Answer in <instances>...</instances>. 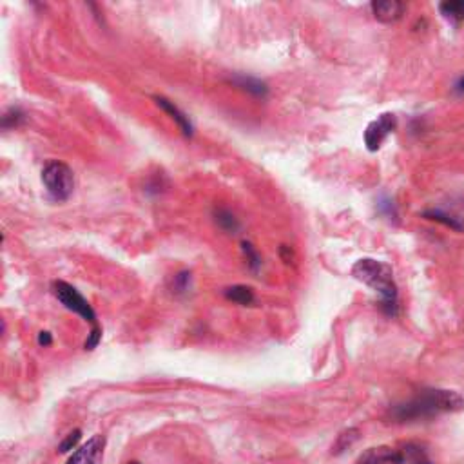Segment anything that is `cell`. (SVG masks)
<instances>
[{
	"mask_svg": "<svg viewBox=\"0 0 464 464\" xmlns=\"http://www.w3.org/2000/svg\"><path fill=\"white\" fill-rule=\"evenodd\" d=\"M464 408V399L452 390H424L406 403L395 404L390 410L394 422H410L428 419L446 412H459Z\"/></svg>",
	"mask_w": 464,
	"mask_h": 464,
	"instance_id": "6da1fadb",
	"label": "cell"
},
{
	"mask_svg": "<svg viewBox=\"0 0 464 464\" xmlns=\"http://www.w3.org/2000/svg\"><path fill=\"white\" fill-rule=\"evenodd\" d=\"M352 276L365 283L381 295V309L386 316H397V286L394 283V272L390 265L377 259H359L352 267Z\"/></svg>",
	"mask_w": 464,
	"mask_h": 464,
	"instance_id": "7a4b0ae2",
	"label": "cell"
},
{
	"mask_svg": "<svg viewBox=\"0 0 464 464\" xmlns=\"http://www.w3.org/2000/svg\"><path fill=\"white\" fill-rule=\"evenodd\" d=\"M42 183L55 202H66L75 191V174L67 164L51 160L44 165Z\"/></svg>",
	"mask_w": 464,
	"mask_h": 464,
	"instance_id": "3957f363",
	"label": "cell"
},
{
	"mask_svg": "<svg viewBox=\"0 0 464 464\" xmlns=\"http://www.w3.org/2000/svg\"><path fill=\"white\" fill-rule=\"evenodd\" d=\"M51 289L55 298H57L67 310L78 314L80 318H84L85 321H89L93 327H98V323H96V312H94L93 307L87 303V300H85L84 295L76 291L75 286L69 285V283L66 282H53Z\"/></svg>",
	"mask_w": 464,
	"mask_h": 464,
	"instance_id": "277c9868",
	"label": "cell"
},
{
	"mask_svg": "<svg viewBox=\"0 0 464 464\" xmlns=\"http://www.w3.org/2000/svg\"><path fill=\"white\" fill-rule=\"evenodd\" d=\"M397 127V118L392 113H383L377 120L368 123L365 131V146L368 151H379L383 141L388 138V135L395 131Z\"/></svg>",
	"mask_w": 464,
	"mask_h": 464,
	"instance_id": "5b68a950",
	"label": "cell"
},
{
	"mask_svg": "<svg viewBox=\"0 0 464 464\" xmlns=\"http://www.w3.org/2000/svg\"><path fill=\"white\" fill-rule=\"evenodd\" d=\"M103 450H105V437L94 436L71 455L67 464H100L103 459Z\"/></svg>",
	"mask_w": 464,
	"mask_h": 464,
	"instance_id": "8992f818",
	"label": "cell"
},
{
	"mask_svg": "<svg viewBox=\"0 0 464 464\" xmlns=\"http://www.w3.org/2000/svg\"><path fill=\"white\" fill-rule=\"evenodd\" d=\"M356 464H403L399 448L392 446H377V448H368L359 455Z\"/></svg>",
	"mask_w": 464,
	"mask_h": 464,
	"instance_id": "52a82bcc",
	"label": "cell"
},
{
	"mask_svg": "<svg viewBox=\"0 0 464 464\" xmlns=\"http://www.w3.org/2000/svg\"><path fill=\"white\" fill-rule=\"evenodd\" d=\"M153 100H155L156 105H158V108L162 109L164 113L169 114L174 122L178 123L180 131L183 132V136H187V138H191V136H193V132H194L193 123H191L189 117L183 113L182 109L174 105V102H171V100L165 98V96H160V94H155V96H153Z\"/></svg>",
	"mask_w": 464,
	"mask_h": 464,
	"instance_id": "ba28073f",
	"label": "cell"
},
{
	"mask_svg": "<svg viewBox=\"0 0 464 464\" xmlns=\"http://www.w3.org/2000/svg\"><path fill=\"white\" fill-rule=\"evenodd\" d=\"M372 13L379 22H395L403 17L406 6L399 0H379V2H372Z\"/></svg>",
	"mask_w": 464,
	"mask_h": 464,
	"instance_id": "9c48e42d",
	"label": "cell"
},
{
	"mask_svg": "<svg viewBox=\"0 0 464 464\" xmlns=\"http://www.w3.org/2000/svg\"><path fill=\"white\" fill-rule=\"evenodd\" d=\"M229 82L236 87H239L245 93L252 94V96H258V98H265L268 94V87L265 82H261L256 76H247V75H234L230 76Z\"/></svg>",
	"mask_w": 464,
	"mask_h": 464,
	"instance_id": "30bf717a",
	"label": "cell"
},
{
	"mask_svg": "<svg viewBox=\"0 0 464 464\" xmlns=\"http://www.w3.org/2000/svg\"><path fill=\"white\" fill-rule=\"evenodd\" d=\"M399 454H401L403 464H433L427 450L418 442H406L399 448Z\"/></svg>",
	"mask_w": 464,
	"mask_h": 464,
	"instance_id": "8fae6325",
	"label": "cell"
},
{
	"mask_svg": "<svg viewBox=\"0 0 464 464\" xmlns=\"http://www.w3.org/2000/svg\"><path fill=\"white\" fill-rule=\"evenodd\" d=\"M223 294H225V298L229 301H232V303H238V305L241 307H249L254 303V292L250 286L247 285H234V286H229V289H225L223 291Z\"/></svg>",
	"mask_w": 464,
	"mask_h": 464,
	"instance_id": "7c38bea8",
	"label": "cell"
},
{
	"mask_svg": "<svg viewBox=\"0 0 464 464\" xmlns=\"http://www.w3.org/2000/svg\"><path fill=\"white\" fill-rule=\"evenodd\" d=\"M214 221L216 225L220 227L221 230H225L229 234H234L239 230V221L234 214L227 209H216L214 211Z\"/></svg>",
	"mask_w": 464,
	"mask_h": 464,
	"instance_id": "4fadbf2b",
	"label": "cell"
},
{
	"mask_svg": "<svg viewBox=\"0 0 464 464\" xmlns=\"http://www.w3.org/2000/svg\"><path fill=\"white\" fill-rule=\"evenodd\" d=\"M359 439V430L357 428H348V430H343L341 433L338 436L336 442L332 446V454L339 455L343 454L345 450H348L354 442Z\"/></svg>",
	"mask_w": 464,
	"mask_h": 464,
	"instance_id": "5bb4252c",
	"label": "cell"
},
{
	"mask_svg": "<svg viewBox=\"0 0 464 464\" xmlns=\"http://www.w3.org/2000/svg\"><path fill=\"white\" fill-rule=\"evenodd\" d=\"M422 216H424L427 220L437 221V223H442V225L450 227V229H454V230H463V223H461L457 218H454V216H450V214H446V212H442V211H436V209H430V211L422 212Z\"/></svg>",
	"mask_w": 464,
	"mask_h": 464,
	"instance_id": "9a60e30c",
	"label": "cell"
},
{
	"mask_svg": "<svg viewBox=\"0 0 464 464\" xmlns=\"http://www.w3.org/2000/svg\"><path fill=\"white\" fill-rule=\"evenodd\" d=\"M441 13L445 15L446 19H452L455 22L464 19V0H448V2H442L439 6Z\"/></svg>",
	"mask_w": 464,
	"mask_h": 464,
	"instance_id": "2e32d148",
	"label": "cell"
},
{
	"mask_svg": "<svg viewBox=\"0 0 464 464\" xmlns=\"http://www.w3.org/2000/svg\"><path fill=\"white\" fill-rule=\"evenodd\" d=\"M241 250H243L245 258H247V263H249L250 270H258L261 267V258H259V254L256 252V249L252 247V243L249 241H241Z\"/></svg>",
	"mask_w": 464,
	"mask_h": 464,
	"instance_id": "e0dca14e",
	"label": "cell"
},
{
	"mask_svg": "<svg viewBox=\"0 0 464 464\" xmlns=\"http://www.w3.org/2000/svg\"><path fill=\"white\" fill-rule=\"evenodd\" d=\"M24 122V113L20 111L19 108H13L10 109L8 113L2 117V127L4 129H11V127H17L19 123Z\"/></svg>",
	"mask_w": 464,
	"mask_h": 464,
	"instance_id": "ac0fdd59",
	"label": "cell"
},
{
	"mask_svg": "<svg viewBox=\"0 0 464 464\" xmlns=\"http://www.w3.org/2000/svg\"><path fill=\"white\" fill-rule=\"evenodd\" d=\"M189 286H191V272H180L174 276V292L176 294H182V292H187Z\"/></svg>",
	"mask_w": 464,
	"mask_h": 464,
	"instance_id": "d6986e66",
	"label": "cell"
},
{
	"mask_svg": "<svg viewBox=\"0 0 464 464\" xmlns=\"http://www.w3.org/2000/svg\"><path fill=\"white\" fill-rule=\"evenodd\" d=\"M80 439H82V431L73 430L69 436H67L66 439L60 442V446H58V452H60V454H66V452L73 450V448H75V446L80 442Z\"/></svg>",
	"mask_w": 464,
	"mask_h": 464,
	"instance_id": "ffe728a7",
	"label": "cell"
},
{
	"mask_svg": "<svg viewBox=\"0 0 464 464\" xmlns=\"http://www.w3.org/2000/svg\"><path fill=\"white\" fill-rule=\"evenodd\" d=\"M100 339H102V329L100 327H93V330H91L87 339H85V350H94V348L98 347Z\"/></svg>",
	"mask_w": 464,
	"mask_h": 464,
	"instance_id": "44dd1931",
	"label": "cell"
},
{
	"mask_svg": "<svg viewBox=\"0 0 464 464\" xmlns=\"http://www.w3.org/2000/svg\"><path fill=\"white\" fill-rule=\"evenodd\" d=\"M51 343H53L51 334H49V332H40V334H38V345H40V347H49Z\"/></svg>",
	"mask_w": 464,
	"mask_h": 464,
	"instance_id": "7402d4cb",
	"label": "cell"
},
{
	"mask_svg": "<svg viewBox=\"0 0 464 464\" xmlns=\"http://www.w3.org/2000/svg\"><path fill=\"white\" fill-rule=\"evenodd\" d=\"M455 91L461 94H464V76H461L459 80H457V84H455Z\"/></svg>",
	"mask_w": 464,
	"mask_h": 464,
	"instance_id": "603a6c76",
	"label": "cell"
},
{
	"mask_svg": "<svg viewBox=\"0 0 464 464\" xmlns=\"http://www.w3.org/2000/svg\"><path fill=\"white\" fill-rule=\"evenodd\" d=\"M127 464H140V463H138V461H129Z\"/></svg>",
	"mask_w": 464,
	"mask_h": 464,
	"instance_id": "cb8c5ba5",
	"label": "cell"
}]
</instances>
